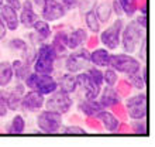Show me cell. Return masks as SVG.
Wrapping results in <instances>:
<instances>
[{
    "instance_id": "obj_26",
    "label": "cell",
    "mask_w": 155,
    "mask_h": 147,
    "mask_svg": "<svg viewBox=\"0 0 155 147\" xmlns=\"http://www.w3.org/2000/svg\"><path fill=\"white\" fill-rule=\"evenodd\" d=\"M96 16H97L100 23H106L111 16V6L109 3H102L99 4L97 10H96Z\"/></svg>"
},
{
    "instance_id": "obj_43",
    "label": "cell",
    "mask_w": 155,
    "mask_h": 147,
    "mask_svg": "<svg viewBox=\"0 0 155 147\" xmlns=\"http://www.w3.org/2000/svg\"><path fill=\"white\" fill-rule=\"evenodd\" d=\"M140 12H141V14H147V3H145V0H143V2H141Z\"/></svg>"
},
{
    "instance_id": "obj_2",
    "label": "cell",
    "mask_w": 155,
    "mask_h": 147,
    "mask_svg": "<svg viewBox=\"0 0 155 147\" xmlns=\"http://www.w3.org/2000/svg\"><path fill=\"white\" fill-rule=\"evenodd\" d=\"M55 58H57V54L54 51L52 45L42 44L40 48H38L37 58H35V61H34V72L52 74Z\"/></svg>"
},
{
    "instance_id": "obj_13",
    "label": "cell",
    "mask_w": 155,
    "mask_h": 147,
    "mask_svg": "<svg viewBox=\"0 0 155 147\" xmlns=\"http://www.w3.org/2000/svg\"><path fill=\"white\" fill-rule=\"evenodd\" d=\"M0 17L2 20L4 21V24L8 30L12 31H16L18 29V24H20V20H18V16H17V10L13 9L12 6L8 4H4L0 9Z\"/></svg>"
},
{
    "instance_id": "obj_38",
    "label": "cell",
    "mask_w": 155,
    "mask_h": 147,
    "mask_svg": "<svg viewBox=\"0 0 155 147\" xmlns=\"http://www.w3.org/2000/svg\"><path fill=\"white\" fill-rule=\"evenodd\" d=\"M6 34H7V27L4 24V21L2 20V17H0V41L6 37Z\"/></svg>"
},
{
    "instance_id": "obj_45",
    "label": "cell",
    "mask_w": 155,
    "mask_h": 147,
    "mask_svg": "<svg viewBox=\"0 0 155 147\" xmlns=\"http://www.w3.org/2000/svg\"><path fill=\"white\" fill-rule=\"evenodd\" d=\"M45 2H47V0H34V3H35V6H38L40 9H42V6H44Z\"/></svg>"
},
{
    "instance_id": "obj_20",
    "label": "cell",
    "mask_w": 155,
    "mask_h": 147,
    "mask_svg": "<svg viewBox=\"0 0 155 147\" xmlns=\"http://www.w3.org/2000/svg\"><path fill=\"white\" fill-rule=\"evenodd\" d=\"M102 109H104V108L96 99H86L85 102H82L79 105V110L83 112L86 116H94L99 110H102Z\"/></svg>"
},
{
    "instance_id": "obj_1",
    "label": "cell",
    "mask_w": 155,
    "mask_h": 147,
    "mask_svg": "<svg viewBox=\"0 0 155 147\" xmlns=\"http://www.w3.org/2000/svg\"><path fill=\"white\" fill-rule=\"evenodd\" d=\"M123 34V48L128 54L134 53L137 45H140L145 40V29H143L137 21H131L126 27Z\"/></svg>"
},
{
    "instance_id": "obj_11",
    "label": "cell",
    "mask_w": 155,
    "mask_h": 147,
    "mask_svg": "<svg viewBox=\"0 0 155 147\" xmlns=\"http://www.w3.org/2000/svg\"><path fill=\"white\" fill-rule=\"evenodd\" d=\"M44 95L40 94L38 91L35 89H31L30 92L23 95L21 98V105L23 108L27 110H31V112H35V110H40L41 108L44 106Z\"/></svg>"
},
{
    "instance_id": "obj_18",
    "label": "cell",
    "mask_w": 155,
    "mask_h": 147,
    "mask_svg": "<svg viewBox=\"0 0 155 147\" xmlns=\"http://www.w3.org/2000/svg\"><path fill=\"white\" fill-rule=\"evenodd\" d=\"M78 86V82H76V77H75L72 72H68L65 75H62V78L59 79V88L62 92H66V94H72L75 92Z\"/></svg>"
},
{
    "instance_id": "obj_3",
    "label": "cell",
    "mask_w": 155,
    "mask_h": 147,
    "mask_svg": "<svg viewBox=\"0 0 155 147\" xmlns=\"http://www.w3.org/2000/svg\"><path fill=\"white\" fill-rule=\"evenodd\" d=\"M109 67H111L114 71L126 74V75H133L134 72L141 70L138 60H135L134 57L127 55V54H116V55L110 54Z\"/></svg>"
},
{
    "instance_id": "obj_35",
    "label": "cell",
    "mask_w": 155,
    "mask_h": 147,
    "mask_svg": "<svg viewBox=\"0 0 155 147\" xmlns=\"http://www.w3.org/2000/svg\"><path fill=\"white\" fill-rule=\"evenodd\" d=\"M131 92V84L126 79L118 82V88H117V94L121 95V96H127V95Z\"/></svg>"
},
{
    "instance_id": "obj_4",
    "label": "cell",
    "mask_w": 155,
    "mask_h": 147,
    "mask_svg": "<svg viewBox=\"0 0 155 147\" xmlns=\"http://www.w3.org/2000/svg\"><path fill=\"white\" fill-rule=\"evenodd\" d=\"M37 125L44 133H57L62 125V115L47 109L38 115Z\"/></svg>"
},
{
    "instance_id": "obj_39",
    "label": "cell",
    "mask_w": 155,
    "mask_h": 147,
    "mask_svg": "<svg viewBox=\"0 0 155 147\" xmlns=\"http://www.w3.org/2000/svg\"><path fill=\"white\" fill-rule=\"evenodd\" d=\"M58 2H59L65 9H72L75 4H76L75 3V0H58Z\"/></svg>"
},
{
    "instance_id": "obj_27",
    "label": "cell",
    "mask_w": 155,
    "mask_h": 147,
    "mask_svg": "<svg viewBox=\"0 0 155 147\" xmlns=\"http://www.w3.org/2000/svg\"><path fill=\"white\" fill-rule=\"evenodd\" d=\"M24 129H25V122H24V119H23V116L16 115L13 118L12 123H10V127H8L7 130L10 133H23Z\"/></svg>"
},
{
    "instance_id": "obj_30",
    "label": "cell",
    "mask_w": 155,
    "mask_h": 147,
    "mask_svg": "<svg viewBox=\"0 0 155 147\" xmlns=\"http://www.w3.org/2000/svg\"><path fill=\"white\" fill-rule=\"evenodd\" d=\"M103 82H106L107 86H114L118 82L117 72H116L113 68H111V70H106L103 72Z\"/></svg>"
},
{
    "instance_id": "obj_33",
    "label": "cell",
    "mask_w": 155,
    "mask_h": 147,
    "mask_svg": "<svg viewBox=\"0 0 155 147\" xmlns=\"http://www.w3.org/2000/svg\"><path fill=\"white\" fill-rule=\"evenodd\" d=\"M87 74H89L90 78L93 79L94 84L102 88V85H103V72H102V71L97 70V68H92V70H89V72H87Z\"/></svg>"
},
{
    "instance_id": "obj_28",
    "label": "cell",
    "mask_w": 155,
    "mask_h": 147,
    "mask_svg": "<svg viewBox=\"0 0 155 147\" xmlns=\"http://www.w3.org/2000/svg\"><path fill=\"white\" fill-rule=\"evenodd\" d=\"M128 77H130V79H131V86H134L135 89H144V88H145L147 81L144 79L143 74H141V70L134 72L133 75H128Z\"/></svg>"
},
{
    "instance_id": "obj_16",
    "label": "cell",
    "mask_w": 155,
    "mask_h": 147,
    "mask_svg": "<svg viewBox=\"0 0 155 147\" xmlns=\"http://www.w3.org/2000/svg\"><path fill=\"white\" fill-rule=\"evenodd\" d=\"M85 41H87V33L83 29H78L74 33L68 34V41H66V47L71 50L79 48Z\"/></svg>"
},
{
    "instance_id": "obj_31",
    "label": "cell",
    "mask_w": 155,
    "mask_h": 147,
    "mask_svg": "<svg viewBox=\"0 0 155 147\" xmlns=\"http://www.w3.org/2000/svg\"><path fill=\"white\" fill-rule=\"evenodd\" d=\"M131 127H133V130H134L137 135H143V136L147 135V122L143 120V119H138V120L133 122V126Z\"/></svg>"
},
{
    "instance_id": "obj_41",
    "label": "cell",
    "mask_w": 155,
    "mask_h": 147,
    "mask_svg": "<svg viewBox=\"0 0 155 147\" xmlns=\"http://www.w3.org/2000/svg\"><path fill=\"white\" fill-rule=\"evenodd\" d=\"M135 21H137V23H138L143 29H147V14H143V16L138 17Z\"/></svg>"
},
{
    "instance_id": "obj_6",
    "label": "cell",
    "mask_w": 155,
    "mask_h": 147,
    "mask_svg": "<svg viewBox=\"0 0 155 147\" xmlns=\"http://www.w3.org/2000/svg\"><path fill=\"white\" fill-rule=\"evenodd\" d=\"M127 113L133 120H138V119H145L147 116V95L145 92L135 95L128 98L126 103Z\"/></svg>"
},
{
    "instance_id": "obj_19",
    "label": "cell",
    "mask_w": 155,
    "mask_h": 147,
    "mask_svg": "<svg viewBox=\"0 0 155 147\" xmlns=\"http://www.w3.org/2000/svg\"><path fill=\"white\" fill-rule=\"evenodd\" d=\"M109 58H110V54L106 48H97L93 53H90V62H93L97 67H107Z\"/></svg>"
},
{
    "instance_id": "obj_21",
    "label": "cell",
    "mask_w": 155,
    "mask_h": 147,
    "mask_svg": "<svg viewBox=\"0 0 155 147\" xmlns=\"http://www.w3.org/2000/svg\"><path fill=\"white\" fill-rule=\"evenodd\" d=\"M13 79V68L12 62L2 61L0 62V86H7Z\"/></svg>"
},
{
    "instance_id": "obj_12",
    "label": "cell",
    "mask_w": 155,
    "mask_h": 147,
    "mask_svg": "<svg viewBox=\"0 0 155 147\" xmlns=\"http://www.w3.org/2000/svg\"><path fill=\"white\" fill-rule=\"evenodd\" d=\"M34 89L42 95H49L58 89V82L51 77V74H37Z\"/></svg>"
},
{
    "instance_id": "obj_15",
    "label": "cell",
    "mask_w": 155,
    "mask_h": 147,
    "mask_svg": "<svg viewBox=\"0 0 155 147\" xmlns=\"http://www.w3.org/2000/svg\"><path fill=\"white\" fill-rule=\"evenodd\" d=\"M93 118L100 119L103 123V127L107 132H117L118 127H120V122H118V119L116 118L114 115L110 113V112H106V110H103V109L99 110Z\"/></svg>"
},
{
    "instance_id": "obj_46",
    "label": "cell",
    "mask_w": 155,
    "mask_h": 147,
    "mask_svg": "<svg viewBox=\"0 0 155 147\" xmlns=\"http://www.w3.org/2000/svg\"><path fill=\"white\" fill-rule=\"evenodd\" d=\"M2 4H3V0H0V6H2Z\"/></svg>"
},
{
    "instance_id": "obj_23",
    "label": "cell",
    "mask_w": 155,
    "mask_h": 147,
    "mask_svg": "<svg viewBox=\"0 0 155 147\" xmlns=\"http://www.w3.org/2000/svg\"><path fill=\"white\" fill-rule=\"evenodd\" d=\"M12 68H13V75H16L17 79H24L28 75V62H23L21 60H16L12 62Z\"/></svg>"
},
{
    "instance_id": "obj_17",
    "label": "cell",
    "mask_w": 155,
    "mask_h": 147,
    "mask_svg": "<svg viewBox=\"0 0 155 147\" xmlns=\"http://www.w3.org/2000/svg\"><path fill=\"white\" fill-rule=\"evenodd\" d=\"M100 105H102L103 108H111L113 105H116V103L120 102V99H118V94L117 91L113 89V86H109V88H106V89L103 91L102 94V98H100Z\"/></svg>"
},
{
    "instance_id": "obj_40",
    "label": "cell",
    "mask_w": 155,
    "mask_h": 147,
    "mask_svg": "<svg viewBox=\"0 0 155 147\" xmlns=\"http://www.w3.org/2000/svg\"><path fill=\"white\" fill-rule=\"evenodd\" d=\"M7 2L8 6H12L13 9H16V10H20L21 9V3H20V0H6Z\"/></svg>"
},
{
    "instance_id": "obj_8",
    "label": "cell",
    "mask_w": 155,
    "mask_h": 147,
    "mask_svg": "<svg viewBox=\"0 0 155 147\" xmlns=\"http://www.w3.org/2000/svg\"><path fill=\"white\" fill-rule=\"evenodd\" d=\"M78 50V48H76ZM90 62V53L87 48H81L72 53L69 57L66 58V70L68 72H79L85 70Z\"/></svg>"
},
{
    "instance_id": "obj_5",
    "label": "cell",
    "mask_w": 155,
    "mask_h": 147,
    "mask_svg": "<svg viewBox=\"0 0 155 147\" xmlns=\"http://www.w3.org/2000/svg\"><path fill=\"white\" fill-rule=\"evenodd\" d=\"M48 110H54L58 113H66L69 112L72 106V99L69 98V94L62 92V91H54L52 94H49V98L44 102Z\"/></svg>"
},
{
    "instance_id": "obj_24",
    "label": "cell",
    "mask_w": 155,
    "mask_h": 147,
    "mask_svg": "<svg viewBox=\"0 0 155 147\" xmlns=\"http://www.w3.org/2000/svg\"><path fill=\"white\" fill-rule=\"evenodd\" d=\"M33 29L35 30V33H37V36L40 37L41 40H47L51 36V27H49L48 21H45V20H40L38 19V21L34 24Z\"/></svg>"
},
{
    "instance_id": "obj_37",
    "label": "cell",
    "mask_w": 155,
    "mask_h": 147,
    "mask_svg": "<svg viewBox=\"0 0 155 147\" xmlns=\"http://www.w3.org/2000/svg\"><path fill=\"white\" fill-rule=\"evenodd\" d=\"M113 10L116 12V14H117V16H121V14H124L121 4L118 3V0H114V2H113Z\"/></svg>"
},
{
    "instance_id": "obj_29",
    "label": "cell",
    "mask_w": 155,
    "mask_h": 147,
    "mask_svg": "<svg viewBox=\"0 0 155 147\" xmlns=\"http://www.w3.org/2000/svg\"><path fill=\"white\" fill-rule=\"evenodd\" d=\"M118 3L121 4L123 12L126 13L127 16H134L135 10H137V2L135 0H118Z\"/></svg>"
},
{
    "instance_id": "obj_42",
    "label": "cell",
    "mask_w": 155,
    "mask_h": 147,
    "mask_svg": "<svg viewBox=\"0 0 155 147\" xmlns=\"http://www.w3.org/2000/svg\"><path fill=\"white\" fill-rule=\"evenodd\" d=\"M141 51H140V57H141V60L143 61H145V48H147V44H145V40L141 43Z\"/></svg>"
},
{
    "instance_id": "obj_44",
    "label": "cell",
    "mask_w": 155,
    "mask_h": 147,
    "mask_svg": "<svg viewBox=\"0 0 155 147\" xmlns=\"http://www.w3.org/2000/svg\"><path fill=\"white\" fill-rule=\"evenodd\" d=\"M87 40H89V47H96V45H97V38H96V37H92V38H87Z\"/></svg>"
},
{
    "instance_id": "obj_7",
    "label": "cell",
    "mask_w": 155,
    "mask_h": 147,
    "mask_svg": "<svg viewBox=\"0 0 155 147\" xmlns=\"http://www.w3.org/2000/svg\"><path fill=\"white\" fill-rule=\"evenodd\" d=\"M123 30V20H116L100 34V41L107 50H116L120 44V36Z\"/></svg>"
},
{
    "instance_id": "obj_14",
    "label": "cell",
    "mask_w": 155,
    "mask_h": 147,
    "mask_svg": "<svg viewBox=\"0 0 155 147\" xmlns=\"http://www.w3.org/2000/svg\"><path fill=\"white\" fill-rule=\"evenodd\" d=\"M20 21H21V24L24 26V27H27V29H33L34 24L38 21V16L35 14V12H34L31 0H25L24 3H23Z\"/></svg>"
},
{
    "instance_id": "obj_34",
    "label": "cell",
    "mask_w": 155,
    "mask_h": 147,
    "mask_svg": "<svg viewBox=\"0 0 155 147\" xmlns=\"http://www.w3.org/2000/svg\"><path fill=\"white\" fill-rule=\"evenodd\" d=\"M8 47L16 50V51H25L27 50V43L24 40H21V38H14V40L8 43Z\"/></svg>"
},
{
    "instance_id": "obj_9",
    "label": "cell",
    "mask_w": 155,
    "mask_h": 147,
    "mask_svg": "<svg viewBox=\"0 0 155 147\" xmlns=\"http://www.w3.org/2000/svg\"><path fill=\"white\" fill-rule=\"evenodd\" d=\"M41 10H42V19L45 21L59 20L66 14V9L57 0H47Z\"/></svg>"
},
{
    "instance_id": "obj_22",
    "label": "cell",
    "mask_w": 155,
    "mask_h": 147,
    "mask_svg": "<svg viewBox=\"0 0 155 147\" xmlns=\"http://www.w3.org/2000/svg\"><path fill=\"white\" fill-rule=\"evenodd\" d=\"M66 41H68V34L64 33V31H61V33H58L57 36H55V38H54V43L51 45H52L54 51H55V54L58 55H61V54L65 53V50L68 48L66 47Z\"/></svg>"
},
{
    "instance_id": "obj_10",
    "label": "cell",
    "mask_w": 155,
    "mask_h": 147,
    "mask_svg": "<svg viewBox=\"0 0 155 147\" xmlns=\"http://www.w3.org/2000/svg\"><path fill=\"white\" fill-rule=\"evenodd\" d=\"M76 82H78V85L82 88L86 99H96L99 96V94H100V86H97L94 84L93 79L90 78V75L87 72L79 74L76 77Z\"/></svg>"
},
{
    "instance_id": "obj_25",
    "label": "cell",
    "mask_w": 155,
    "mask_h": 147,
    "mask_svg": "<svg viewBox=\"0 0 155 147\" xmlns=\"http://www.w3.org/2000/svg\"><path fill=\"white\" fill-rule=\"evenodd\" d=\"M85 20H86V24H87V29L93 34L100 31V21H99L97 16H96V13H94L93 10H89V12L86 13Z\"/></svg>"
},
{
    "instance_id": "obj_36",
    "label": "cell",
    "mask_w": 155,
    "mask_h": 147,
    "mask_svg": "<svg viewBox=\"0 0 155 147\" xmlns=\"http://www.w3.org/2000/svg\"><path fill=\"white\" fill-rule=\"evenodd\" d=\"M65 135H86V132L83 127H79V126H68L65 129Z\"/></svg>"
},
{
    "instance_id": "obj_32",
    "label": "cell",
    "mask_w": 155,
    "mask_h": 147,
    "mask_svg": "<svg viewBox=\"0 0 155 147\" xmlns=\"http://www.w3.org/2000/svg\"><path fill=\"white\" fill-rule=\"evenodd\" d=\"M7 91H0V118H3L7 115Z\"/></svg>"
}]
</instances>
